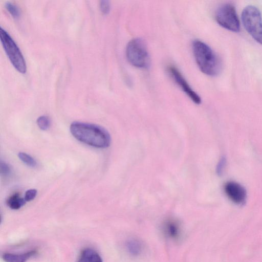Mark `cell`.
<instances>
[{"instance_id": "1", "label": "cell", "mask_w": 262, "mask_h": 262, "mask_svg": "<svg viewBox=\"0 0 262 262\" xmlns=\"http://www.w3.org/2000/svg\"><path fill=\"white\" fill-rule=\"evenodd\" d=\"M70 130L77 140L90 146L105 148L111 144V138L109 133L100 125L73 122L70 125Z\"/></svg>"}, {"instance_id": "2", "label": "cell", "mask_w": 262, "mask_h": 262, "mask_svg": "<svg viewBox=\"0 0 262 262\" xmlns=\"http://www.w3.org/2000/svg\"><path fill=\"white\" fill-rule=\"evenodd\" d=\"M192 48L195 62L200 70L208 76L217 75L221 69V62L213 50L199 40L193 41Z\"/></svg>"}, {"instance_id": "3", "label": "cell", "mask_w": 262, "mask_h": 262, "mask_svg": "<svg viewBox=\"0 0 262 262\" xmlns=\"http://www.w3.org/2000/svg\"><path fill=\"white\" fill-rule=\"evenodd\" d=\"M125 52L127 59L132 66L140 69L149 66V55L142 39L135 38L130 40L126 46Z\"/></svg>"}, {"instance_id": "4", "label": "cell", "mask_w": 262, "mask_h": 262, "mask_svg": "<svg viewBox=\"0 0 262 262\" xmlns=\"http://www.w3.org/2000/svg\"><path fill=\"white\" fill-rule=\"evenodd\" d=\"M0 38L4 50L15 69L19 73L24 74L27 66L24 56L14 40L3 28H0Z\"/></svg>"}, {"instance_id": "5", "label": "cell", "mask_w": 262, "mask_h": 262, "mask_svg": "<svg viewBox=\"0 0 262 262\" xmlns=\"http://www.w3.org/2000/svg\"><path fill=\"white\" fill-rule=\"evenodd\" d=\"M242 19L247 31L262 45V20L259 10L255 6H248L242 12Z\"/></svg>"}, {"instance_id": "6", "label": "cell", "mask_w": 262, "mask_h": 262, "mask_svg": "<svg viewBox=\"0 0 262 262\" xmlns=\"http://www.w3.org/2000/svg\"><path fill=\"white\" fill-rule=\"evenodd\" d=\"M217 23L223 28L233 32H238L240 23L234 6L230 3L220 6L215 12Z\"/></svg>"}, {"instance_id": "7", "label": "cell", "mask_w": 262, "mask_h": 262, "mask_svg": "<svg viewBox=\"0 0 262 262\" xmlns=\"http://www.w3.org/2000/svg\"><path fill=\"white\" fill-rule=\"evenodd\" d=\"M168 70L172 79L188 97L195 104L201 103L200 96L191 88L179 70L174 66L168 67Z\"/></svg>"}, {"instance_id": "8", "label": "cell", "mask_w": 262, "mask_h": 262, "mask_svg": "<svg viewBox=\"0 0 262 262\" xmlns=\"http://www.w3.org/2000/svg\"><path fill=\"white\" fill-rule=\"evenodd\" d=\"M224 190L233 203L241 205L245 204L247 193L245 188L240 184L233 181L228 182L224 186Z\"/></svg>"}, {"instance_id": "9", "label": "cell", "mask_w": 262, "mask_h": 262, "mask_svg": "<svg viewBox=\"0 0 262 262\" xmlns=\"http://www.w3.org/2000/svg\"><path fill=\"white\" fill-rule=\"evenodd\" d=\"M36 253L35 250H32L22 254L5 253L3 258L6 262H26Z\"/></svg>"}, {"instance_id": "10", "label": "cell", "mask_w": 262, "mask_h": 262, "mask_svg": "<svg viewBox=\"0 0 262 262\" xmlns=\"http://www.w3.org/2000/svg\"><path fill=\"white\" fill-rule=\"evenodd\" d=\"M77 262H102V259L95 250L86 248L81 252Z\"/></svg>"}, {"instance_id": "11", "label": "cell", "mask_w": 262, "mask_h": 262, "mask_svg": "<svg viewBox=\"0 0 262 262\" xmlns=\"http://www.w3.org/2000/svg\"><path fill=\"white\" fill-rule=\"evenodd\" d=\"M25 198H21L19 194L15 193L8 198L6 203L12 209L17 210L26 204Z\"/></svg>"}, {"instance_id": "12", "label": "cell", "mask_w": 262, "mask_h": 262, "mask_svg": "<svg viewBox=\"0 0 262 262\" xmlns=\"http://www.w3.org/2000/svg\"><path fill=\"white\" fill-rule=\"evenodd\" d=\"M18 157L27 166L32 168L36 167L37 162L36 160L29 155L25 152H20L18 153Z\"/></svg>"}, {"instance_id": "13", "label": "cell", "mask_w": 262, "mask_h": 262, "mask_svg": "<svg viewBox=\"0 0 262 262\" xmlns=\"http://www.w3.org/2000/svg\"><path fill=\"white\" fill-rule=\"evenodd\" d=\"M5 7L13 18L17 19L19 17L20 11L17 6L10 2H7L5 4Z\"/></svg>"}, {"instance_id": "14", "label": "cell", "mask_w": 262, "mask_h": 262, "mask_svg": "<svg viewBox=\"0 0 262 262\" xmlns=\"http://www.w3.org/2000/svg\"><path fill=\"white\" fill-rule=\"evenodd\" d=\"M51 121L49 118L46 116H41L37 119L38 127L43 130L48 129L50 126Z\"/></svg>"}, {"instance_id": "15", "label": "cell", "mask_w": 262, "mask_h": 262, "mask_svg": "<svg viewBox=\"0 0 262 262\" xmlns=\"http://www.w3.org/2000/svg\"><path fill=\"white\" fill-rule=\"evenodd\" d=\"M1 173L4 177H7L10 174L11 169L10 166L5 162H1L0 164Z\"/></svg>"}, {"instance_id": "16", "label": "cell", "mask_w": 262, "mask_h": 262, "mask_svg": "<svg viewBox=\"0 0 262 262\" xmlns=\"http://www.w3.org/2000/svg\"><path fill=\"white\" fill-rule=\"evenodd\" d=\"M110 9L111 5L110 1H101L100 2V10L103 14H107L110 12Z\"/></svg>"}, {"instance_id": "17", "label": "cell", "mask_w": 262, "mask_h": 262, "mask_svg": "<svg viewBox=\"0 0 262 262\" xmlns=\"http://www.w3.org/2000/svg\"><path fill=\"white\" fill-rule=\"evenodd\" d=\"M37 193V190L35 189H30L27 190L25 194V200L26 202H29L33 200L36 197Z\"/></svg>"}, {"instance_id": "18", "label": "cell", "mask_w": 262, "mask_h": 262, "mask_svg": "<svg viewBox=\"0 0 262 262\" xmlns=\"http://www.w3.org/2000/svg\"><path fill=\"white\" fill-rule=\"evenodd\" d=\"M226 165V159L222 157L216 167V172L219 175L222 174Z\"/></svg>"}, {"instance_id": "19", "label": "cell", "mask_w": 262, "mask_h": 262, "mask_svg": "<svg viewBox=\"0 0 262 262\" xmlns=\"http://www.w3.org/2000/svg\"><path fill=\"white\" fill-rule=\"evenodd\" d=\"M169 231L171 235L175 236L177 234V227L173 224L169 225Z\"/></svg>"}]
</instances>
